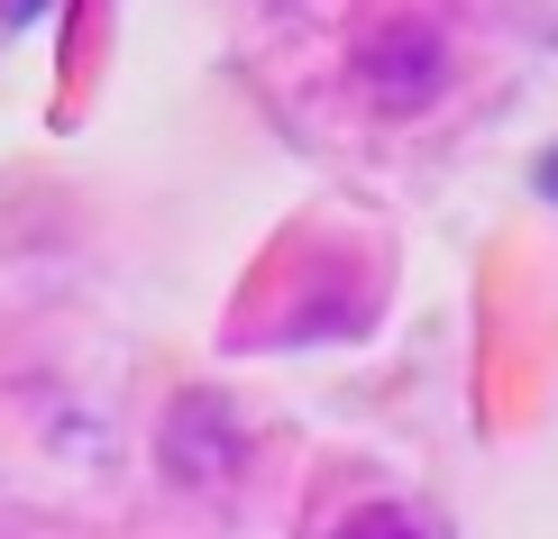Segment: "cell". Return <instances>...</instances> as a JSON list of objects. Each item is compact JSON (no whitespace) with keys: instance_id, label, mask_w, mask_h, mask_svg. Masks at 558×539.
<instances>
[{"instance_id":"3","label":"cell","mask_w":558,"mask_h":539,"mask_svg":"<svg viewBox=\"0 0 558 539\" xmlns=\"http://www.w3.org/2000/svg\"><path fill=\"white\" fill-rule=\"evenodd\" d=\"M330 539H422V522H412L403 503H366V512H348Z\"/></svg>"},{"instance_id":"4","label":"cell","mask_w":558,"mask_h":539,"mask_svg":"<svg viewBox=\"0 0 558 539\" xmlns=\"http://www.w3.org/2000/svg\"><path fill=\"white\" fill-rule=\"evenodd\" d=\"M37 10H46V0H0V28H28Z\"/></svg>"},{"instance_id":"5","label":"cell","mask_w":558,"mask_h":539,"mask_svg":"<svg viewBox=\"0 0 558 539\" xmlns=\"http://www.w3.org/2000/svg\"><path fill=\"white\" fill-rule=\"evenodd\" d=\"M541 193H549V201H558V156H549V166H541Z\"/></svg>"},{"instance_id":"1","label":"cell","mask_w":558,"mask_h":539,"mask_svg":"<svg viewBox=\"0 0 558 539\" xmlns=\"http://www.w3.org/2000/svg\"><path fill=\"white\" fill-rule=\"evenodd\" d=\"M357 83L376 110H422L439 101V83H449V46H439V28H422V19H393V28H376L357 46Z\"/></svg>"},{"instance_id":"2","label":"cell","mask_w":558,"mask_h":539,"mask_svg":"<svg viewBox=\"0 0 558 539\" xmlns=\"http://www.w3.org/2000/svg\"><path fill=\"white\" fill-rule=\"evenodd\" d=\"M239 457H247V430H239V412H229V403H211V393H183V403L166 412L156 466H166L174 485L211 494V485H229V476H239Z\"/></svg>"}]
</instances>
